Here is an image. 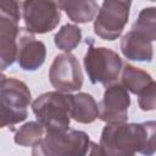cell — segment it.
<instances>
[{
  "mask_svg": "<svg viewBox=\"0 0 156 156\" xmlns=\"http://www.w3.org/2000/svg\"><path fill=\"white\" fill-rule=\"evenodd\" d=\"M155 130V121L106 124L101 132L100 146L107 156H133L136 152L154 156Z\"/></svg>",
  "mask_w": 156,
  "mask_h": 156,
  "instance_id": "obj_1",
  "label": "cell"
},
{
  "mask_svg": "<svg viewBox=\"0 0 156 156\" xmlns=\"http://www.w3.org/2000/svg\"><path fill=\"white\" fill-rule=\"evenodd\" d=\"M73 95L60 91H48L32 102L33 113L46 132L62 133L69 129Z\"/></svg>",
  "mask_w": 156,
  "mask_h": 156,
  "instance_id": "obj_2",
  "label": "cell"
},
{
  "mask_svg": "<svg viewBox=\"0 0 156 156\" xmlns=\"http://www.w3.org/2000/svg\"><path fill=\"white\" fill-rule=\"evenodd\" d=\"M85 41L89 45L83 63L88 78L93 84L101 83L106 88L119 77L123 61L116 51L105 46H95L91 38Z\"/></svg>",
  "mask_w": 156,
  "mask_h": 156,
  "instance_id": "obj_3",
  "label": "cell"
},
{
  "mask_svg": "<svg viewBox=\"0 0 156 156\" xmlns=\"http://www.w3.org/2000/svg\"><path fill=\"white\" fill-rule=\"evenodd\" d=\"M32 104V94L27 84L17 78H7L0 89V128L23 122Z\"/></svg>",
  "mask_w": 156,
  "mask_h": 156,
  "instance_id": "obj_4",
  "label": "cell"
},
{
  "mask_svg": "<svg viewBox=\"0 0 156 156\" xmlns=\"http://www.w3.org/2000/svg\"><path fill=\"white\" fill-rule=\"evenodd\" d=\"M130 6V1L105 0L94 18L95 34L108 41H113L121 37L126 24L128 23Z\"/></svg>",
  "mask_w": 156,
  "mask_h": 156,
  "instance_id": "obj_5",
  "label": "cell"
},
{
  "mask_svg": "<svg viewBox=\"0 0 156 156\" xmlns=\"http://www.w3.org/2000/svg\"><path fill=\"white\" fill-rule=\"evenodd\" d=\"M21 11L26 29L32 34L49 33L61 20V10L56 1H24L21 2Z\"/></svg>",
  "mask_w": 156,
  "mask_h": 156,
  "instance_id": "obj_6",
  "label": "cell"
},
{
  "mask_svg": "<svg viewBox=\"0 0 156 156\" xmlns=\"http://www.w3.org/2000/svg\"><path fill=\"white\" fill-rule=\"evenodd\" d=\"M49 80L60 93L79 90L83 85V73L78 58L71 52L56 55L49 68Z\"/></svg>",
  "mask_w": 156,
  "mask_h": 156,
  "instance_id": "obj_7",
  "label": "cell"
},
{
  "mask_svg": "<svg viewBox=\"0 0 156 156\" xmlns=\"http://www.w3.org/2000/svg\"><path fill=\"white\" fill-rule=\"evenodd\" d=\"M130 96L126 88L115 82L106 87L102 100L98 104L99 117L106 124L124 123L128 119Z\"/></svg>",
  "mask_w": 156,
  "mask_h": 156,
  "instance_id": "obj_8",
  "label": "cell"
},
{
  "mask_svg": "<svg viewBox=\"0 0 156 156\" xmlns=\"http://www.w3.org/2000/svg\"><path fill=\"white\" fill-rule=\"evenodd\" d=\"M44 140L57 156H87L90 145L85 132L71 128L62 133L46 132Z\"/></svg>",
  "mask_w": 156,
  "mask_h": 156,
  "instance_id": "obj_9",
  "label": "cell"
},
{
  "mask_svg": "<svg viewBox=\"0 0 156 156\" xmlns=\"http://www.w3.org/2000/svg\"><path fill=\"white\" fill-rule=\"evenodd\" d=\"M17 58L20 68L23 71H37L46 58V46L41 40L35 39L34 34L20 27L17 34Z\"/></svg>",
  "mask_w": 156,
  "mask_h": 156,
  "instance_id": "obj_10",
  "label": "cell"
},
{
  "mask_svg": "<svg viewBox=\"0 0 156 156\" xmlns=\"http://www.w3.org/2000/svg\"><path fill=\"white\" fill-rule=\"evenodd\" d=\"M152 43L154 41L145 34L132 29L122 37L119 49L123 56L128 60L138 62H151L154 57Z\"/></svg>",
  "mask_w": 156,
  "mask_h": 156,
  "instance_id": "obj_11",
  "label": "cell"
},
{
  "mask_svg": "<svg viewBox=\"0 0 156 156\" xmlns=\"http://www.w3.org/2000/svg\"><path fill=\"white\" fill-rule=\"evenodd\" d=\"M60 10H63L67 17L76 23H88L91 22L99 10L98 2L93 0L87 1H68L61 0L57 2Z\"/></svg>",
  "mask_w": 156,
  "mask_h": 156,
  "instance_id": "obj_12",
  "label": "cell"
},
{
  "mask_svg": "<svg viewBox=\"0 0 156 156\" xmlns=\"http://www.w3.org/2000/svg\"><path fill=\"white\" fill-rule=\"evenodd\" d=\"M152 82L154 78L146 71L135 67L128 62L123 63L121 71V84L126 88L128 93L138 95Z\"/></svg>",
  "mask_w": 156,
  "mask_h": 156,
  "instance_id": "obj_13",
  "label": "cell"
},
{
  "mask_svg": "<svg viewBox=\"0 0 156 156\" xmlns=\"http://www.w3.org/2000/svg\"><path fill=\"white\" fill-rule=\"evenodd\" d=\"M99 117L98 104L88 93H77L73 95V107L71 118L78 123H93Z\"/></svg>",
  "mask_w": 156,
  "mask_h": 156,
  "instance_id": "obj_14",
  "label": "cell"
},
{
  "mask_svg": "<svg viewBox=\"0 0 156 156\" xmlns=\"http://www.w3.org/2000/svg\"><path fill=\"white\" fill-rule=\"evenodd\" d=\"M54 41L60 50L65 52H71L82 41V29L76 24L66 23L55 34Z\"/></svg>",
  "mask_w": 156,
  "mask_h": 156,
  "instance_id": "obj_15",
  "label": "cell"
},
{
  "mask_svg": "<svg viewBox=\"0 0 156 156\" xmlns=\"http://www.w3.org/2000/svg\"><path fill=\"white\" fill-rule=\"evenodd\" d=\"M45 128L39 122H27L15 133L13 141L20 146H34L45 136Z\"/></svg>",
  "mask_w": 156,
  "mask_h": 156,
  "instance_id": "obj_16",
  "label": "cell"
},
{
  "mask_svg": "<svg viewBox=\"0 0 156 156\" xmlns=\"http://www.w3.org/2000/svg\"><path fill=\"white\" fill-rule=\"evenodd\" d=\"M17 34L18 32L0 35V71L12 66L17 58Z\"/></svg>",
  "mask_w": 156,
  "mask_h": 156,
  "instance_id": "obj_17",
  "label": "cell"
},
{
  "mask_svg": "<svg viewBox=\"0 0 156 156\" xmlns=\"http://www.w3.org/2000/svg\"><path fill=\"white\" fill-rule=\"evenodd\" d=\"M155 7L150 6V7H145L143 9L139 15L136 21L134 22L132 29L140 32L143 34H145L146 37H149L152 41H155L156 39V23H155Z\"/></svg>",
  "mask_w": 156,
  "mask_h": 156,
  "instance_id": "obj_18",
  "label": "cell"
},
{
  "mask_svg": "<svg viewBox=\"0 0 156 156\" xmlns=\"http://www.w3.org/2000/svg\"><path fill=\"white\" fill-rule=\"evenodd\" d=\"M156 83L155 80L147 85L143 91L138 94V104L143 111H152L156 106V98H155Z\"/></svg>",
  "mask_w": 156,
  "mask_h": 156,
  "instance_id": "obj_19",
  "label": "cell"
},
{
  "mask_svg": "<svg viewBox=\"0 0 156 156\" xmlns=\"http://www.w3.org/2000/svg\"><path fill=\"white\" fill-rule=\"evenodd\" d=\"M32 156H57L50 146L45 143L44 138L32 147Z\"/></svg>",
  "mask_w": 156,
  "mask_h": 156,
  "instance_id": "obj_20",
  "label": "cell"
},
{
  "mask_svg": "<svg viewBox=\"0 0 156 156\" xmlns=\"http://www.w3.org/2000/svg\"><path fill=\"white\" fill-rule=\"evenodd\" d=\"M88 152H89L88 156H107L106 152L104 151V149L100 146V144H98L95 141H90Z\"/></svg>",
  "mask_w": 156,
  "mask_h": 156,
  "instance_id": "obj_21",
  "label": "cell"
},
{
  "mask_svg": "<svg viewBox=\"0 0 156 156\" xmlns=\"http://www.w3.org/2000/svg\"><path fill=\"white\" fill-rule=\"evenodd\" d=\"M6 79H7V77H6V76L0 71V89L2 88V85H4V83H5V80H6Z\"/></svg>",
  "mask_w": 156,
  "mask_h": 156,
  "instance_id": "obj_22",
  "label": "cell"
},
{
  "mask_svg": "<svg viewBox=\"0 0 156 156\" xmlns=\"http://www.w3.org/2000/svg\"><path fill=\"white\" fill-rule=\"evenodd\" d=\"M133 156H135V155H133Z\"/></svg>",
  "mask_w": 156,
  "mask_h": 156,
  "instance_id": "obj_23",
  "label": "cell"
}]
</instances>
